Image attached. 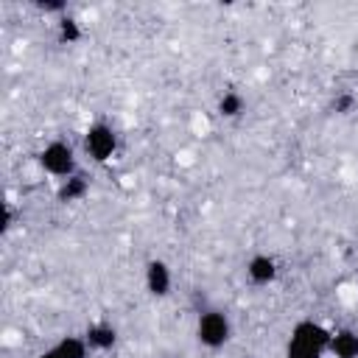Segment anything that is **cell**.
Returning a JSON list of instances; mask_svg holds the SVG:
<instances>
[{
    "label": "cell",
    "mask_w": 358,
    "mask_h": 358,
    "mask_svg": "<svg viewBox=\"0 0 358 358\" xmlns=\"http://www.w3.org/2000/svg\"><path fill=\"white\" fill-rule=\"evenodd\" d=\"M229 336H232V322H229V316L224 310H204V313H199V319H196V338H199L201 347L218 350V347H224L229 341Z\"/></svg>",
    "instance_id": "1"
},
{
    "label": "cell",
    "mask_w": 358,
    "mask_h": 358,
    "mask_svg": "<svg viewBox=\"0 0 358 358\" xmlns=\"http://www.w3.org/2000/svg\"><path fill=\"white\" fill-rule=\"evenodd\" d=\"M39 165L45 173L56 176V179H67L73 173H78V165H76V151L70 143L64 140H50L42 151H39Z\"/></svg>",
    "instance_id": "2"
},
{
    "label": "cell",
    "mask_w": 358,
    "mask_h": 358,
    "mask_svg": "<svg viewBox=\"0 0 358 358\" xmlns=\"http://www.w3.org/2000/svg\"><path fill=\"white\" fill-rule=\"evenodd\" d=\"M84 151L92 162H106L115 157L117 151V134L109 123L98 120V123H90L87 131H84Z\"/></svg>",
    "instance_id": "3"
},
{
    "label": "cell",
    "mask_w": 358,
    "mask_h": 358,
    "mask_svg": "<svg viewBox=\"0 0 358 358\" xmlns=\"http://www.w3.org/2000/svg\"><path fill=\"white\" fill-rule=\"evenodd\" d=\"M330 336H333V330H327L322 322H313V319H302V322H296L291 327V338L294 341H302V344L316 347L322 352L330 350Z\"/></svg>",
    "instance_id": "4"
},
{
    "label": "cell",
    "mask_w": 358,
    "mask_h": 358,
    "mask_svg": "<svg viewBox=\"0 0 358 358\" xmlns=\"http://www.w3.org/2000/svg\"><path fill=\"white\" fill-rule=\"evenodd\" d=\"M171 285H173L171 266L165 260H148L145 263V291L151 296H168Z\"/></svg>",
    "instance_id": "5"
},
{
    "label": "cell",
    "mask_w": 358,
    "mask_h": 358,
    "mask_svg": "<svg viewBox=\"0 0 358 358\" xmlns=\"http://www.w3.org/2000/svg\"><path fill=\"white\" fill-rule=\"evenodd\" d=\"M246 277H249L252 285H268V282H274L277 280V260L271 255H263V252L252 255L246 260Z\"/></svg>",
    "instance_id": "6"
},
{
    "label": "cell",
    "mask_w": 358,
    "mask_h": 358,
    "mask_svg": "<svg viewBox=\"0 0 358 358\" xmlns=\"http://www.w3.org/2000/svg\"><path fill=\"white\" fill-rule=\"evenodd\" d=\"M84 338H87L90 350H95V352H106V350H112V347L117 344V330H115L109 322H95V324L87 327Z\"/></svg>",
    "instance_id": "7"
},
{
    "label": "cell",
    "mask_w": 358,
    "mask_h": 358,
    "mask_svg": "<svg viewBox=\"0 0 358 358\" xmlns=\"http://www.w3.org/2000/svg\"><path fill=\"white\" fill-rule=\"evenodd\" d=\"M333 358H358V333L350 330V327H341V330H333L330 336V350H327Z\"/></svg>",
    "instance_id": "8"
},
{
    "label": "cell",
    "mask_w": 358,
    "mask_h": 358,
    "mask_svg": "<svg viewBox=\"0 0 358 358\" xmlns=\"http://www.w3.org/2000/svg\"><path fill=\"white\" fill-rule=\"evenodd\" d=\"M87 190H90V179L78 171V173L62 179V185H59V190H56V199H59L62 204H73V201H81V199L87 196Z\"/></svg>",
    "instance_id": "9"
},
{
    "label": "cell",
    "mask_w": 358,
    "mask_h": 358,
    "mask_svg": "<svg viewBox=\"0 0 358 358\" xmlns=\"http://www.w3.org/2000/svg\"><path fill=\"white\" fill-rule=\"evenodd\" d=\"M53 350L62 355V358H90V344L84 336H62Z\"/></svg>",
    "instance_id": "10"
},
{
    "label": "cell",
    "mask_w": 358,
    "mask_h": 358,
    "mask_svg": "<svg viewBox=\"0 0 358 358\" xmlns=\"http://www.w3.org/2000/svg\"><path fill=\"white\" fill-rule=\"evenodd\" d=\"M243 106H246V101H243V95L235 92V90H229V92H224V95L218 98V115H221V117H238V115L243 112Z\"/></svg>",
    "instance_id": "11"
},
{
    "label": "cell",
    "mask_w": 358,
    "mask_h": 358,
    "mask_svg": "<svg viewBox=\"0 0 358 358\" xmlns=\"http://www.w3.org/2000/svg\"><path fill=\"white\" fill-rule=\"evenodd\" d=\"M56 31H59V39L64 42V45H76L78 39H81V25H78V20L76 17H62L59 22H56Z\"/></svg>",
    "instance_id": "12"
},
{
    "label": "cell",
    "mask_w": 358,
    "mask_h": 358,
    "mask_svg": "<svg viewBox=\"0 0 358 358\" xmlns=\"http://www.w3.org/2000/svg\"><path fill=\"white\" fill-rule=\"evenodd\" d=\"M324 355H327V352H322V350H316V347H308V344H302V341L288 338L285 358H324Z\"/></svg>",
    "instance_id": "13"
},
{
    "label": "cell",
    "mask_w": 358,
    "mask_h": 358,
    "mask_svg": "<svg viewBox=\"0 0 358 358\" xmlns=\"http://www.w3.org/2000/svg\"><path fill=\"white\" fill-rule=\"evenodd\" d=\"M36 8L45 11V14H62V17H64V8H67V6H64L62 0H53V3H36Z\"/></svg>",
    "instance_id": "14"
},
{
    "label": "cell",
    "mask_w": 358,
    "mask_h": 358,
    "mask_svg": "<svg viewBox=\"0 0 358 358\" xmlns=\"http://www.w3.org/2000/svg\"><path fill=\"white\" fill-rule=\"evenodd\" d=\"M333 106H336V112H338V115H347V112L355 106V98H352V95H341V98H336V103H333Z\"/></svg>",
    "instance_id": "15"
},
{
    "label": "cell",
    "mask_w": 358,
    "mask_h": 358,
    "mask_svg": "<svg viewBox=\"0 0 358 358\" xmlns=\"http://www.w3.org/2000/svg\"><path fill=\"white\" fill-rule=\"evenodd\" d=\"M36 358H62V355H59V352H56V350L50 347V350H45V352H39Z\"/></svg>",
    "instance_id": "16"
}]
</instances>
